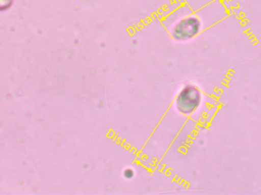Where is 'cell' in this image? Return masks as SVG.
<instances>
[{
	"mask_svg": "<svg viewBox=\"0 0 261 195\" xmlns=\"http://www.w3.org/2000/svg\"><path fill=\"white\" fill-rule=\"evenodd\" d=\"M201 101L199 92L196 89L190 88L182 92L179 97V108L185 113H190L197 108Z\"/></svg>",
	"mask_w": 261,
	"mask_h": 195,
	"instance_id": "6da1fadb",
	"label": "cell"
},
{
	"mask_svg": "<svg viewBox=\"0 0 261 195\" xmlns=\"http://www.w3.org/2000/svg\"><path fill=\"white\" fill-rule=\"evenodd\" d=\"M199 27L200 24L197 19L194 18H188L182 24H179V31H180L184 38H191L197 34Z\"/></svg>",
	"mask_w": 261,
	"mask_h": 195,
	"instance_id": "7a4b0ae2",
	"label": "cell"
}]
</instances>
